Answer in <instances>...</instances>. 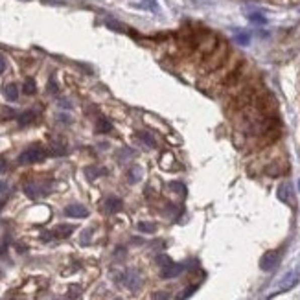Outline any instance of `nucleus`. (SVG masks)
Listing matches in <instances>:
<instances>
[{"mask_svg": "<svg viewBox=\"0 0 300 300\" xmlns=\"http://www.w3.org/2000/svg\"><path fill=\"white\" fill-rule=\"evenodd\" d=\"M229 55H231V52H229V44H227L225 41H219L217 46H215L206 57H203V61H201V70L206 72V74H214L215 70L221 68V66L227 63Z\"/></svg>", "mask_w": 300, "mask_h": 300, "instance_id": "1", "label": "nucleus"}, {"mask_svg": "<svg viewBox=\"0 0 300 300\" xmlns=\"http://www.w3.org/2000/svg\"><path fill=\"white\" fill-rule=\"evenodd\" d=\"M46 149L41 145H30L28 149H24L19 157V164H33V162H41L46 159Z\"/></svg>", "mask_w": 300, "mask_h": 300, "instance_id": "2", "label": "nucleus"}, {"mask_svg": "<svg viewBox=\"0 0 300 300\" xmlns=\"http://www.w3.org/2000/svg\"><path fill=\"white\" fill-rule=\"evenodd\" d=\"M122 282L129 291L136 293L140 289V285H142V276H140V273L136 269H127L122 276Z\"/></svg>", "mask_w": 300, "mask_h": 300, "instance_id": "3", "label": "nucleus"}, {"mask_svg": "<svg viewBox=\"0 0 300 300\" xmlns=\"http://www.w3.org/2000/svg\"><path fill=\"white\" fill-rule=\"evenodd\" d=\"M24 193H26L30 199H39V197H43V195H48V193H50V184L28 182V184H24Z\"/></svg>", "mask_w": 300, "mask_h": 300, "instance_id": "4", "label": "nucleus"}, {"mask_svg": "<svg viewBox=\"0 0 300 300\" xmlns=\"http://www.w3.org/2000/svg\"><path fill=\"white\" fill-rule=\"evenodd\" d=\"M278 252L276 251H269L265 252L262 256V260H260V267H262V271H273L276 265H278Z\"/></svg>", "mask_w": 300, "mask_h": 300, "instance_id": "5", "label": "nucleus"}, {"mask_svg": "<svg viewBox=\"0 0 300 300\" xmlns=\"http://www.w3.org/2000/svg\"><path fill=\"white\" fill-rule=\"evenodd\" d=\"M184 267L186 265H182V263H170V265H166V267H162V271H161V276L164 280H170V278H177L179 274L184 271Z\"/></svg>", "mask_w": 300, "mask_h": 300, "instance_id": "6", "label": "nucleus"}, {"mask_svg": "<svg viewBox=\"0 0 300 300\" xmlns=\"http://www.w3.org/2000/svg\"><path fill=\"white\" fill-rule=\"evenodd\" d=\"M64 215L80 219V217H87V215H89V210H87L83 204H70V206L64 208Z\"/></svg>", "mask_w": 300, "mask_h": 300, "instance_id": "7", "label": "nucleus"}, {"mask_svg": "<svg viewBox=\"0 0 300 300\" xmlns=\"http://www.w3.org/2000/svg\"><path fill=\"white\" fill-rule=\"evenodd\" d=\"M278 199L282 201V203H285V204H289V203H293V188H291V184L289 182H284V184H280L278 186Z\"/></svg>", "mask_w": 300, "mask_h": 300, "instance_id": "8", "label": "nucleus"}, {"mask_svg": "<svg viewBox=\"0 0 300 300\" xmlns=\"http://www.w3.org/2000/svg\"><path fill=\"white\" fill-rule=\"evenodd\" d=\"M296 282H298V274H296L295 271H291V273H287L284 278L280 280L278 289L280 291H287V289H291V287H295Z\"/></svg>", "mask_w": 300, "mask_h": 300, "instance_id": "9", "label": "nucleus"}, {"mask_svg": "<svg viewBox=\"0 0 300 300\" xmlns=\"http://www.w3.org/2000/svg\"><path fill=\"white\" fill-rule=\"evenodd\" d=\"M122 208H123V201L120 197L111 195V197L105 199V212H109V214H116V212H120Z\"/></svg>", "mask_w": 300, "mask_h": 300, "instance_id": "10", "label": "nucleus"}, {"mask_svg": "<svg viewBox=\"0 0 300 300\" xmlns=\"http://www.w3.org/2000/svg\"><path fill=\"white\" fill-rule=\"evenodd\" d=\"M2 92H4V96L8 98L10 102H17V100H19V87H17L15 83H8V85H4Z\"/></svg>", "mask_w": 300, "mask_h": 300, "instance_id": "11", "label": "nucleus"}, {"mask_svg": "<svg viewBox=\"0 0 300 300\" xmlns=\"http://www.w3.org/2000/svg\"><path fill=\"white\" fill-rule=\"evenodd\" d=\"M85 175L89 181H94V179L102 177V175H107V170H105V168H98V166H89L85 168Z\"/></svg>", "mask_w": 300, "mask_h": 300, "instance_id": "12", "label": "nucleus"}, {"mask_svg": "<svg viewBox=\"0 0 300 300\" xmlns=\"http://www.w3.org/2000/svg\"><path fill=\"white\" fill-rule=\"evenodd\" d=\"M72 232H74V227L72 225H57L54 231H52V236L54 238H68Z\"/></svg>", "mask_w": 300, "mask_h": 300, "instance_id": "13", "label": "nucleus"}, {"mask_svg": "<svg viewBox=\"0 0 300 300\" xmlns=\"http://www.w3.org/2000/svg\"><path fill=\"white\" fill-rule=\"evenodd\" d=\"M35 120H37V113H35V111H26V113H22L21 116H19V125L26 127V125L35 122Z\"/></svg>", "mask_w": 300, "mask_h": 300, "instance_id": "14", "label": "nucleus"}, {"mask_svg": "<svg viewBox=\"0 0 300 300\" xmlns=\"http://www.w3.org/2000/svg\"><path fill=\"white\" fill-rule=\"evenodd\" d=\"M136 136H138L145 145H149V147H157V138L149 133V131H138Z\"/></svg>", "mask_w": 300, "mask_h": 300, "instance_id": "15", "label": "nucleus"}, {"mask_svg": "<svg viewBox=\"0 0 300 300\" xmlns=\"http://www.w3.org/2000/svg\"><path fill=\"white\" fill-rule=\"evenodd\" d=\"M127 179L131 184H136L138 181H142V168L140 166H133L127 172Z\"/></svg>", "mask_w": 300, "mask_h": 300, "instance_id": "16", "label": "nucleus"}, {"mask_svg": "<svg viewBox=\"0 0 300 300\" xmlns=\"http://www.w3.org/2000/svg\"><path fill=\"white\" fill-rule=\"evenodd\" d=\"M265 173L271 175V177H278V175L284 173V168L280 166V162H273V164H269V166L265 168Z\"/></svg>", "mask_w": 300, "mask_h": 300, "instance_id": "17", "label": "nucleus"}, {"mask_svg": "<svg viewBox=\"0 0 300 300\" xmlns=\"http://www.w3.org/2000/svg\"><path fill=\"white\" fill-rule=\"evenodd\" d=\"M111 129H113V123L109 122L107 118H98V122H96V131L98 133H109V131H111Z\"/></svg>", "mask_w": 300, "mask_h": 300, "instance_id": "18", "label": "nucleus"}, {"mask_svg": "<svg viewBox=\"0 0 300 300\" xmlns=\"http://www.w3.org/2000/svg\"><path fill=\"white\" fill-rule=\"evenodd\" d=\"M64 153H66V147L61 142H52L50 144V155L52 157H63Z\"/></svg>", "mask_w": 300, "mask_h": 300, "instance_id": "19", "label": "nucleus"}, {"mask_svg": "<svg viewBox=\"0 0 300 300\" xmlns=\"http://www.w3.org/2000/svg\"><path fill=\"white\" fill-rule=\"evenodd\" d=\"M138 231L144 232V234H153V232L157 231V225L153 223V221H140Z\"/></svg>", "mask_w": 300, "mask_h": 300, "instance_id": "20", "label": "nucleus"}, {"mask_svg": "<svg viewBox=\"0 0 300 300\" xmlns=\"http://www.w3.org/2000/svg\"><path fill=\"white\" fill-rule=\"evenodd\" d=\"M35 91H37L35 81H33L32 78H28V80L24 81V85H22V92H24V94H28V96H32V94H35Z\"/></svg>", "mask_w": 300, "mask_h": 300, "instance_id": "21", "label": "nucleus"}, {"mask_svg": "<svg viewBox=\"0 0 300 300\" xmlns=\"http://www.w3.org/2000/svg\"><path fill=\"white\" fill-rule=\"evenodd\" d=\"M234 39H236L238 44H241V46H247V44L251 43V33L240 32V33H236V35H234Z\"/></svg>", "mask_w": 300, "mask_h": 300, "instance_id": "22", "label": "nucleus"}, {"mask_svg": "<svg viewBox=\"0 0 300 300\" xmlns=\"http://www.w3.org/2000/svg\"><path fill=\"white\" fill-rule=\"evenodd\" d=\"M195 291H197V285H190V287H186V289H182L175 300H186L188 296H192L193 293H195Z\"/></svg>", "mask_w": 300, "mask_h": 300, "instance_id": "23", "label": "nucleus"}, {"mask_svg": "<svg viewBox=\"0 0 300 300\" xmlns=\"http://www.w3.org/2000/svg\"><path fill=\"white\" fill-rule=\"evenodd\" d=\"M170 190H173V192H177V193L186 192V188H184V184H182V182H172V184H170Z\"/></svg>", "mask_w": 300, "mask_h": 300, "instance_id": "24", "label": "nucleus"}, {"mask_svg": "<svg viewBox=\"0 0 300 300\" xmlns=\"http://www.w3.org/2000/svg\"><path fill=\"white\" fill-rule=\"evenodd\" d=\"M91 234H92V229H87V231L81 234V245H89V243H91Z\"/></svg>", "mask_w": 300, "mask_h": 300, "instance_id": "25", "label": "nucleus"}, {"mask_svg": "<svg viewBox=\"0 0 300 300\" xmlns=\"http://www.w3.org/2000/svg\"><path fill=\"white\" fill-rule=\"evenodd\" d=\"M157 263H159L161 267H166V265H170V263H172V260H170L166 254H161V256H157Z\"/></svg>", "mask_w": 300, "mask_h": 300, "instance_id": "26", "label": "nucleus"}, {"mask_svg": "<svg viewBox=\"0 0 300 300\" xmlns=\"http://www.w3.org/2000/svg\"><path fill=\"white\" fill-rule=\"evenodd\" d=\"M249 19H251L252 22H256V24H265V22H267V21H265V17L260 15V13H252Z\"/></svg>", "mask_w": 300, "mask_h": 300, "instance_id": "27", "label": "nucleus"}, {"mask_svg": "<svg viewBox=\"0 0 300 300\" xmlns=\"http://www.w3.org/2000/svg\"><path fill=\"white\" fill-rule=\"evenodd\" d=\"M153 300H172V298H170V295H168L166 291H159V293L153 295Z\"/></svg>", "mask_w": 300, "mask_h": 300, "instance_id": "28", "label": "nucleus"}, {"mask_svg": "<svg viewBox=\"0 0 300 300\" xmlns=\"http://www.w3.org/2000/svg\"><path fill=\"white\" fill-rule=\"evenodd\" d=\"M48 92H52V94H55V92H57V83H55V80H50V83H48Z\"/></svg>", "mask_w": 300, "mask_h": 300, "instance_id": "29", "label": "nucleus"}, {"mask_svg": "<svg viewBox=\"0 0 300 300\" xmlns=\"http://www.w3.org/2000/svg\"><path fill=\"white\" fill-rule=\"evenodd\" d=\"M8 68V61H6V57L2 54H0V74L4 72V70Z\"/></svg>", "mask_w": 300, "mask_h": 300, "instance_id": "30", "label": "nucleus"}, {"mask_svg": "<svg viewBox=\"0 0 300 300\" xmlns=\"http://www.w3.org/2000/svg\"><path fill=\"white\" fill-rule=\"evenodd\" d=\"M57 120H59V122H64V123H70V122H72V118H70L68 114H63V113L57 114Z\"/></svg>", "mask_w": 300, "mask_h": 300, "instance_id": "31", "label": "nucleus"}, {"mask_svg": "<svg viewBox=\"0 0 300 300\" xmlns=\"http://www.w3.org/2000/svg\"><path fill=\"white\" fill-rule=\"evenodd\" d=\"M78 291H80L78 285H72V287H70V300H74L76 296H78Z\"/></svg>", "mask_w": 300, "mask_h": 300, "instance_id": "32", "label": "nucleus"}, {"mask_svg": "<svg viewBox=\"0 0 300 300\" xmlns=\"http://www.w3.org/2000/svg\"><path fill=\"white\" fill-rule=\"evenodd\" d=\"M6 190H8V184H6L4 181H0V193L6 192Z\"/></svg>", "mask_w": 300, "mask_h": 300, "instance_id": "33", "label": "nucleus"}, {"mask_svg": "<svg viewBox=\"0 0 300 300\" xmlns=\"http://www.w3.org/2000/svg\"><path fill=\"white\" fill-rule=\"evenodd\" d=\"M59 103H61V107H68V109L72 107V105H70V102H66V100H61Z\"/></svg>", "mask_w": 300, "mask_h": 300, "instance_id": "34", "label": "nucleus"}, {"mask_svg": "<svg viewBox=\"0 0 300 300\" xmlns=\"http://www.w3.org/2000/svg\"><path fill=\"white\" fill-rule=\"evenodd\" d=\"M4 204H6V201H4V199H2V201H0V210L4 208Z\"/></svg>", "mask_w": 300, "mask_h": 300, "instance_id": "35", "label": "nucleus"}, {"mask_svg": "<svg viewBox=\"0 0 300 300\" xmlns=\"http://www.w3.org/2000/svg\"><path fill=\"white\" fill-rule=\"evenodd\" d=\"M114 300H123V298H114Z\"/></svg>", "mask_w": 300, "mask_h": 300, "instance_id": "36", "label": "nucleus"}, {"mask_svg": "<svg viewBox=\"0 0 300 300\" xmlns=\"http://www.w3.org/2000/svg\"><path fill=\"white\" fill-rule=\"evenodd\" d=\"M298 186H300V182H298Z\"/></svg>", "mask_w": 300, "mask_h": 300, "instance_id": "37", "label": "nucleus"}]
</instances>
